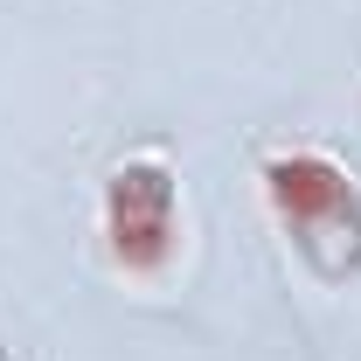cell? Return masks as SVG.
I'll return each instance as SVG.
<instances>
[{"label": "cell", "mask_w": 361, "mask_h": 361, "mask_svg": "<svg viewBox=\"0 0 361 361\" xmlns=\"http://www.w3.org/2000/svg\"><path fill=\"white\" fill-rule=\"evenodd\" d=\"M257 195H264L278 236L299 250V264L348 285L361 278V180L326 146H264L257 153Z\"/></svg>", "instance_id": "1"}, {"label": "cell", "mask_w": 361, "mask_h": 361, "mask_svg": "<svg viewBox=\"0 0 361 361\" xmlns=\"http://www.w3.org/2000/svg\"><path fill=\"white\" fill-rule=\"evenodd\" d=\"M97 236L118 278H167L180 257V180L167 153H126L97 188Z\"/></svg>", "instance_id": "2"}]
</instances>
